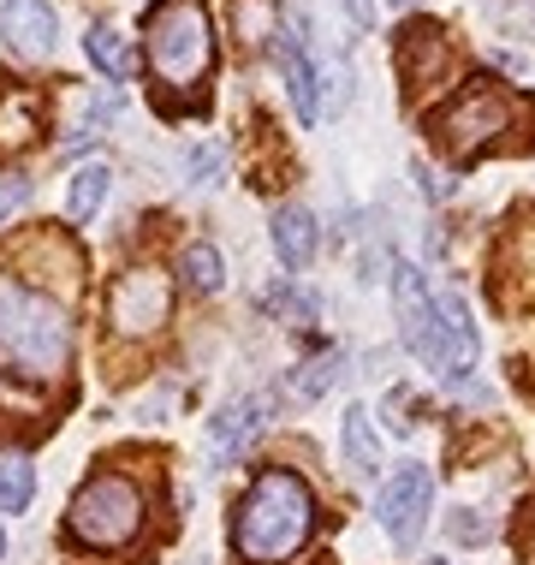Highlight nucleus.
I'll list each match as a JSON object with an SVG mask.
<instances>
[{"instance_id":"9d476101","label":"nucleus","mask_w":535,"mask_h":565,"mask_svg":"<svg viewBox=\"0 0 535 565\" xmlns=\"http://www.w3.org/2000/svg\"><path fill=\"white\" fill-rule=\"evenodd\" d=\"M0 36L19 60H49L54 42H60V19L49 0H7L0 7Z\"/></svg>"},{"instance_id":"393cba45","label":"nucleus","mask_w":535,"mask_h":565,"mask_svg":"<svg viewBox=\"0 0 535 565\" xmlns=\"http://www.w3.org/2000/svg\"><path fill=\"white\" fill-rule=\"evenodd\" d=\"M345 12H351L357 24H370V19H375V0H345Z\"/></svg>"},{"instance_id":"20e7f679","label":"nucleus","mask_w":535,"mask_h":565,"mask_svg":"<svg viewBox=\"0 0 535 565\" xmlns=\"http://www.w3.org/2000/svg\"><path fill=\"white\" fill-rule=\"evenodd\" d=\"M143 54L161 89L173 96H196L214 66V30L203 0H161L143 19Z\"/></svg>"},{"instance_id":"0eeeda50","label":"nucleus","mask_w":535,"mask_h":565,"mask_svg":"<svg viewBox=\"0 0 535 565\" xmlns=\"http://www.w3.org/2000/svg\"><path fill=\"white\" fill-rule=\"evenodd\" d=\"M428 507H435V470L428 465H399L375 494V518L399 547H410L428 524Z\"/></svg>"},{"instance_id":"aec40b11","label":"nucleus","mask_w":535,"mask_h":565,"mask_svg":"<svg viewBox=\"0 0 535 565\" xmlns=\"http://www.w3.org/2000/svg\"><path fill=\"white\" fill-rule=\"evenodd\" d=\"M340 370H345V351H321V358H310L292 375V393H298V399H321V393L340 381Z\"/></svg>"},{"instance_id":"4468645a","label":"nucleus","mask_w":535,"mask_h":565,"mask_svg":"<svg viewBox=\"0 0 535 565\" xmlns=\"http://www.w3.org/2000/svg\"><path fill=\"white\" fill-rule=\"evenodd\" d=\"M36 131H42V96L24 84H7L0 89V149H24Z\"/></svg>"},{"instance_id":"cd10ccee","label":"nucleus","mask_w":535,"mask_h":565,"mask_svg":"<svg viewBox=\"0 0 535 565\" xmlns=\"http://www.w3.org/2000/svg\"><path fill=\"white\" fill-rule=\"evenodd\" d=\"M428 565H440V559H428Z\"/></svg>"},{"instance_id":"9b49d317","label":"nucleus","mask_w":535,"mask_h":565,"mask_svg":"<svg viewBox=\"0 0 535 565\" xmlns=\"http://www.w3.org/2000/svg\"><path fill=\"white\" fill-rule=\"evenodd\" d=\"M315 244H321V226L310 209H298V203H286V209H274V256H280V268L286 274H303L315 263Z\"/></svg>"},{"instance_id":"a211bd4d","label":"nucleus","mask_w":535,"mask_h":565,"mask_svg":"<svg viewBox=\"0 0 535 565\" xmlns=\"http://www.w3.org/2000/svg\"><path fill=\"white\" fill-rule=\"evenodd\" d=\"M179 274H185V286L191 292H221V280H226V268H221V250L214 244H185V256H179Z\"/></svg>"},{"instance_id":"7ed1b4c3","label":"nucleus","mask_w":535,"mask_h":565,"mask_svg":"<svg viewBox=\"0 0 535 565\" xmlns=\"http://www.w3.org/2000/svg\"><path fill=\"white\" fill-rule=\"evenodd\" d=\"M72 363V322L54 298L0 274V370L24 381H54Z\"/></svg>"},{"instance_id":"dca6fc26","label":"nucleus","mask_w":535,"mask_h":565,"mask_svg":"<svg viewBox=\"0 0 535 565\" xmlns=\"http://www.w3.org/2000/svg\"><path fill=\"white\" fill-rule=\"evenodd\" d=\"M84 54L96 60V66H101L114 84H126L131 72H137V60H131V49H126V36H119L114 24H89V36H84Z\"/></svg>"},{"instance_id":"f03ea898","label":"nucleus","mask_w":535,"mask_h":565,"mask_svg":"<svg viewBox=\"0 0 535 565\" xmlns=\"http://www.w3.org/2000/svg\"><path fill=\"white\" fill-rule=\"evenodd\" d=\"M315 530V494L298 470L268 465L256 470V482L244 488L238 512H233V547L250 565H280L292 559Z\"/></svg>"},{"instance_id":"423d86ee","label":"nucleus","mask_w":535,"mask_h":565,"mask_svg":"<svg viewBox=\"0 0 535 565\" xmlns=\"http://www.w3.org/2000/svg\"><path fill=\"white\" fill-rule=\"evenodd\" d=\"M512 119H517V96L506 84L500 78H470L447 108L428 114V131H435V143L447 149L452 161H470V156H482L500 131H512Z\"/></svg>"},{"instance_id":"ddd939ff","label":"nucleus","mask_w":535,"mask_h":565,"mask_svg":"<svg viewBox=\"0 0 535 565\" xmlns=\"http://www.w3.org/2000/svg\"><path fill=\"white\" fill-rule=\"evenodd\" d=\"M280 72H286V96H292V108L303 126H315L321 119V102H315V66H310V54H303V42L292 36V30H280Z\"/></svg>"},{"instance_id":"412c9836","label":"nucleus","mask_w":535,"mask_h":565,"mask_svg":"<svg viewBox=\"0 0 535 565\" xmlns=\"http://www.w3.org/2000/svg\"><path fill=\"white\" fill-rule=\"evenodd\" d=\"M238 30H244V42L280 36V12H274V0H238Z\"/></svg>"},{"instance_id":"5701e85b","label":"nucleus","mask_w":535,"mask_h":565,"mask_svg":"<svg viewBox=\"0 0 535 565\" xmlns=\"http://www.w3.org/2000/svg\"><path fill=\"white\" fill-rule=\"evenodd\" d=\"M191 179L196 185H214V173H221V149H191Z\"/></svg>"},{"instance_id":"bb28decb","label":"nucleus","mask_w":535,"mask_h":565,"mask_svg":"<svg viewBox=\"0 0 535 565\" xmlns=\"http://www.w3.org/2000/svg\"><path fill=\"white\" fill-rule=\"evenodd\" d=\"M399 7H417V0H399Z\"/></svg>"},{"instance_id":"1a4fd4ad","label":"nucleus","mask_w":535,"mask_h":565,"mask_svg":"<svg viewBox=\"0 0 535 565\" xmlns=\"http://www.w3.org/2000/svg\"><path fill=\"white\" fill-rule=\"evenodd\" d=\"M268 411H274V393H244V399L214 411L208 417V458L214 465H233V458L250 452V440L268 429Z\"/></svg>"},{"instance_id":"4be33fe9","label":"nucleus","mask_w":535,"mask_h":565,"mask_svg":"<svg viewBox=\"0 0 535 565\" xmlns=\"http://www.w3.org/2000/svg\"><path fill=\"white\" fill-rule=\"evenodd\" d=\"M24 203H30V179L7 173V179H0V221H7L12 209H24Z\"/></svg>"},{"instance_id":"b1692460","label":"nucleus","mask_w":535,"mask_h":565,"mask_svg":"<svg viewBox=\"0 0 535 565\" xmlns=\"http://www.w3.org/2000/svg\"><path fill=\"white\" fill-rule=\"evenodd\" d=\"M452 536H458V542H488V524L464 507V512H452Z\"/></svg>"},{"instance_id":"f3484780","label":"nucleus","mask_w":535,"mask_h":565,"mask_svg":"<svg viewBox=\"0 0 535 565\" xmlns=\"http://www.w3.org/2000/svg\"><path fill=\"white\" fill-rule=\"evenodd\" d=\"M107 185H114V173H107L101 161H89L72 173V191H66V215L72 221H96V209L107 203Z\"/></svg>"},{"instance_id":"39448f33","label":"nucleus","mask_w":535,"mask_h":565,"mask_svg":"<svg viewBox=\"0 0 535 565\" xmlns=\"http://www.w3.org/2000/svg\"><path fill=\"white\" fill-rule=\"evenodd\" d=\"M137 530H143V488L119 470H96L78 494H72V512H66V536L84 542V547H131Z\"/></svg>"},{"instance_id":"f8f14e48","label":"nucleus","mask_w":535,"mask_h":565,"mask_svg":"<svg viewBox=\"0 0 535 565\" xmlns=\"http://www.w3.org/2000/svg\"><path fill=\"white\" fill-rule=\"evenodd\" d=\"M399 72L410 89L435 84L440 72H447V36H440L435 24H405L399 30Z\"/></svg>"},{"instance_id":"a878e982","label":"nucleus","mask_w":535,"mask_h":565,"mask_svg":"<svg viewBox=\"0 0 535 565\" xmlns=\"http://www.w3.org/2000/svg\"><path fill=\"white\" fill-rule=\"evenodd\" d=\"M0 559H7V530H0Z\"/></svg>"},{"instance_id":"6ab92c4d","label":"nucleus","mask_w":535,"mask_h":565,"mask_svg":"<svg viewBox=\"0 0 535 565\" xmlns=\"http://www.w3.org/2000/svg\"><path fill=\"white\" fill-rule=\"evenodd\" d=\"M30 494H36V470H30L24 452L0 458V512H24Z\"/></svg>"},{"instance_id":"2eb2a0df","label":"nucleus","mask_w":535,"mask_h":565,"mask_svg":"<svg viewBox=\"0 0 535 565\" xmlns=\"http://www.w3.org/2000/svg\"><path fill=\"white\" fill-rule=\"evenodd\" d=\"M340 440H345V465L357 470L363 482H370L375 470H381V447H375V429H370V411H363V405H351V411H345Z\"/></svg>"},{"instance_id":"6e6552de","label":"nucleus","mask_w":535,"mask_h":565,"mask_svg":"<svg viewBox=\"0 0 535 565\" xmlns=\"http://www.w3.org/2000/svg\"><path fill=\"white\" fill-rule=\"evenodd\" d=\"M173 316V280L161 268H126L107 292V322L119 333H156Z\"/></svg>"},{"instance_id":"f257e3e1","label":"nucleus","mask_w":535,"mask_h":565,"mask_svg":"<svg viewBox=\"0 0 535 565\" xmlns=\"http://www.w3.org/2000/svg\"><path fill=\"white\" fill-rule=\"evenodd\" d=\"M393 303H399V340L410 345V358H422L440 375H464L477 370V322H470L458 292H428L417 263H393Z\"/></svg>"}]
</instances>
